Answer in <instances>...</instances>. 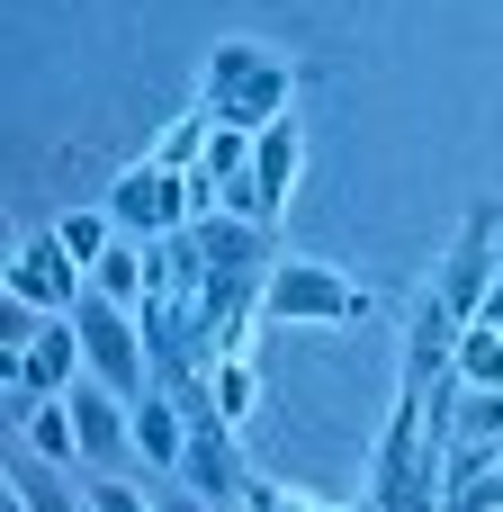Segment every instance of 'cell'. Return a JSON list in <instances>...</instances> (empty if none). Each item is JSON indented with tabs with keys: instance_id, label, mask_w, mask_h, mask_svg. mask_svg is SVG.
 <instances>
[{
	"instance_id": "obj_1",
	"label": "cell",
	"mask_w": 503,
	"mask_h": 512,
	"mask_svg": "<svg viewBox=\"0 0 503 512\" xmlns=\"http://www.w3.org/2000/svg\"><path fill=\"white\" fill-rule=\"evenodd\" d=\"M261 315L270 324H297V333H333V324H360L369 315V288H351L333 261H270Z\"/></svg>"
},
{
	"instance_id": "obj_2",
	"label": "cell",
	"mask_w": 503,
	"mask_h": 512,
	"mask_svg": "<svg viewBox=\"0 0 503 512\" xmlns=\"http://www.w3.org/2000/svg\"><path fill=\"white\" fill-rule=\"evenodd\" d=\"M72 324H81V351H90V378H99V387H117L126 405L153 396V387H144V378H153V351H144V315H135V306H117V297L90 279L81 306H72Z\"/></svg>"
},
{
	"instance_id": "obj_3",
	"label": "cell",
	"mask_w": 503,
	"mask_h": 512,
	"mask_svg": "<svg viewBox=\"0 0 503 512\" xmlns=\"http://www.w3.org/2000/svg\"><path fill=\"white\" fill-rule=\"evenodd\" d=\"M207 117L261 135L270 117H288V63L261 54V45H216V63H207Z\"/></svg>"
},
{
	"instance_id": "obj_4",
	"label": "cell",
	"mask_w": 503,
	"mask_h": 512,
	"mask_svg": "<svg viewBox=\"0 0 503 512\" xmlns=\"http://www.w3.org/2000/svg\"><path fill=\"white\" fill-rule=\"evenodd\" d=\"M99 207L117 216L126 243H171V234L189 225V171H171V162H135Z\"/></svg>"
},
{
	"instance_id": "obj_5",
	"label": "cell",
	"mask_w": 503,
	"mask_h": 512,
	"mask_svg": "<svg viewBox=\"0 0 503 512\" xmlns=\"http://www.w3.org/2000/svg\"><path fill=\"white\" fill-rule=\"evenodd\" d=\"M171 477H180L189 495H207L216 512L252 504V486H261V477H252V459L234 450V423H216V414H198V423H189V450H180V468H171Z\"/></svg>"
},
{
	"instance_id": "obj_6",
	"label": "cell",
	"mask_w": 503,
	"mask_h": 512,
	"mask_svg": "<svg viewBox=\"0 0 503 512\" xmlns=\"http://www.w3.org/2000/svg\"><path fill=\"white\" fill-rule=\"evenodd\" d=\"M81 288H90V270L63 252V234L45 225V234H27L18 243V261H9V288L0 297H27V306H45V315H72L81 306Z\"/></svg>"
},
{
	"instance_id": "obj_7",
	"label": "cell",
	"mask_w": 503,
	"mask_h": 512,
	"mask_svg": "<svg viewBox=\"0 0 503 512\" xmlns=\"http://www.w3.org/2000/svg\"><path fill=\"white\" fill-rule=\"evenodd\" d=\"M72 432H81V468H90V477H117V468L135 459V405H126L117 387H99V378L72 387Z\"/></svg>"
},
{
	"instance_id": "obj_8",
	"label": "cell",
	"mask_w": 503,
	"mask_h": 512,
	"mask_svg": "<svg viewBox=\"0 0 503 512\" xmlns=\"http://www.w3.org/2000/svg\"><path fill=\"white\" fill-rule=\"evenodd\" d=\"M503 279V261H495V207H477L468 216V234L450 243V261H441V279H432V297L459 315V324H477L486 315V288Z\"/></svg>"
},
{
	"instance_id": "obj_9",
	"label": "cell",
	"mask_w": 503,
	"mask_h": 512,
	"mask_svg": "<svg viewBox=\"0 0 503 512\" xmlns=\"http://www.w3.org/2000/svg\"><path fill=\"white\" fill-rule=\"evenodd\" d=\"M81 369H90L81 324H72V315H54V324L27 342V360H18V378H9V387H18V396H72V387H81Z\"/></svg>"
},
{
	"instance_id": "obj_10",
	"label": "cell",
	"mask_w": 503,
	"mask_h": 512,
	"mask_svg": "<svg viewBox=\"0 0 503 512\" xmlns=\"http://www.w3.org/2000/svg\"><path fill=\"white\" fill-rule=\"evenodd\" d=\"M180 450H189V405H171L162 387H153V396H135V459H144L153 477H171V468H180Z\"/></svg>"
},
{
	"instance_id": "obj_11",
	"label": "cell",
	"mask_w": 503,
	"mask_h": 512,
	"mask_svg": "<svg viewBox=\"0 0 503 512\" xmlns=\"http://www.w3.org/2000/svg\"><path fill=\"white\" fill-rule=\"evenodd\" d=\"M450 450H503V387H450Z\"/></svg>"
},
{
	"instance_id": "obj_12",
	"label": "cell",
	"mask_w": 503,
	"mask_h": 512,
	"mask_svg": "<svg viewBox=\"0 0 503 512\" xmlns=\"http://www.w3.org/2000/svg\"><path fill=\"white\" fill-rule=\"evenodd\" d=\"M18 432H27V450H36L45 468H81V432H72V396H36Z\"/></svg>"
},
{
	"instance_id": "obj_13",
	"label": "cell",
	"mask_w": 503,
	"mask_h": 512,
	"mask_svg": "<svg viewBox=\"0 0 503 512\" xmlns=\"http://www.w3.org/2000/svg\"><path fill=\"white\" fill-rule=\"evenodd\" d=\"M90 279H99V288H108L117 306H135V315H144V297H153V279H162V261H153L144 243H108V261H99Z\"/></svg>"
},
{
	"instance_id": "obj_14",
	"label": "cell",
	"mask_w": 503,
	"mask_h": 512,
	"mask_svg": "<svg viewBox=\"0 0 503 512\" xmlns=\"http://www.w3.org/2000/svg\"><path fill=\"white\" fill-rule=\"evenodd\" d=\"M54 234H63V252H72L81 270H99L108 243H117V216H108V207H72V216H54Z\"/></svg>"
},
{
	"instance_id": "obj_15",
	"label": "cell",
	"mask_w": 503,
	"mask_h": 512,
	"mask_svg": "<svg viewBox=\"0 0 503 512\" xmlns=\"http://www.w3.org/2000/svg\"><path fill=\"white\" fill-rule=\"evenodd\" d=\"M207 387H216V423H234V414H252V360H243V351H225Z\"/></svg>"
},
{
	"instance_id": "obj_16",
	"label": "cell",
	"mask_w": 503,
	"mask_h": 512,
	"mask_svg": "<svg viewBox=\"0 0 503 512\" xmlns=\"http://www.w3.org/2000/svg\"><path fill=\"white\" fill-rule=\"evenodd\" d=\"M81 495H90V512H153V495H144L135 477H90Z\"/></svg>"
},
{
	"instance_id": "obj_17",
	"label": "cell",
	"mask_w": 503,
	"mask_h": 512,
	"mask_svg": "<svg viewBox=\"0 0 503 512\" xmlns=\"http://www.w3.org/2000/svg\"><path fill=\"white\" fill-rule=\"evenodd\" d=\"M144 495H153V512H216L207 495H189L180 477H153V468H144Z\"/></svg>"
},
{
	"instance_id": "obj_18",
	"label": "cell",
	"mask_w": 503,
	"mask_h": 512,
	"mask_svg": "<svg viewBox=\"0 0 503 512\" xmlns=\"http://www.w3.org/2000/svg\"><path fill=\"white\" fill-rule=\"evenodd\" d=\"M495 468H503V450H495Z\"/></svg>"
},
{
	"instance_id": "obj_19",
	"label": "cell",
	"mask_w": 503,
	"mask_h": 512,
	"mask_svg": "<svg viewBox=\"0 0 503 512\" xmlns=\"http://www.w3.org/2000/svg\"><path fill=\"white\" fill-rule=\"evenodd\" d=\"M315 512H333V504H315Z\"/></svg>"
}]
</instances>
